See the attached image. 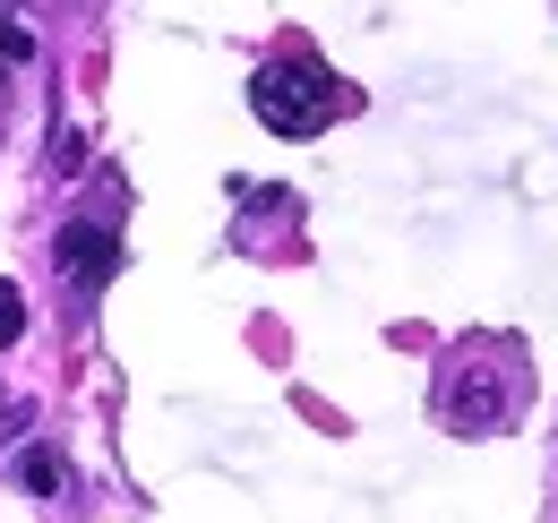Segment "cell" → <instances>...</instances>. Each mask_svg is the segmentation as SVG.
<instances>
[{"instance_id": "1", "label": "cell", "mask_w": 558, "mask_h": 523, "mask_svg": "<svg viewBox=\"0 0 558 523\" xmlns=\"http://www.w3.org/2000/svg\"><path fill=\"white\" fill-rule=\"evenodd\" d=\"M524 394H533L524 343H515V335H473V343H456L447 369H438V421H447L456 438H498V429H515Z\"/></svg>"}, {"instance_id": "2", "label": "cell", "mask_w": 558, "mask_h": 523, "mask_svg": "<svg viewBox=\"0 0 558 523\" xmlns=\"http://www.w3.org/2000/svg\"><path fill=\"white\" fill-rule=\"evenodd\" d=\"M250 112H258L276 137H318L336 112H352V86L327 77L310 52H292V61H267L250 77Z\"/></svg>"}, {"instance_id": "3", "label": "cell", "mask_w": 558, "mask_h": 523, "mask_svg": "<svg viewBox=\"0 0 558 523\" xmlns=\"http://www.w3.org/2000/svg\"><path fill=\"white\" fill-rule=\"evenodd\" d=\"M52 258H61V275H70L77 301H95L104 275H112V258H121V232H112L104 215H70V223L52 232Z\"/></svg>"}, {"instance_id": "4", "label": "cell", "mask_w": 558, "mask_h": 523, "mask_svg": "<svg viewBox=\"0 0 558 523\" xmlns=\"http://www.w3.org/2000/svg\"><path fill=\"white\" fill-rule=\"evenodd\" d=\"M9 472H17V489H26V498H52V489H61V455H52V447H17Z\"/></svg>"}, {"instance_id": "5", "label": "cell", "mask_w": 558, "mask_h": 523, "mask_svg": "<svg viewBox=\"0 0 558 523\" xmlns=\"http://www.w3.org/2000/svg\"><path fill=\"white\" fill-rule=\"evenodd\" d=\"M26 335V301H17V283L0 275V343H17Z\"/></svg>"}, {"instance_id": "6", "label": "cell", "mask_w": 558, "mask_h": 523, "mask_svg": "<svg viewBox=\"0 0 558 523\" xmlns=\"http://www.w3.org/2000/svg\"><path fill=\"white\" fill-rule=\"evenodd\" d=\"M9 61H35V35H26V26H17V17H9V26H0V69Z\"/></svg>"}, {"instance_id": "7", "label": "cell", "mask_w": 558, "mask_h": 523, "mask_svg": "<svg viewBox=\"0 0 558 523\" xmlns=\"http://www.w3.org/2000/svg\"><path fill=\"white\" fill-rule=\"evenodd\" d=\"M52 172H86V137L61 130V146H52Z\"/></svg>"}]
</instances>
